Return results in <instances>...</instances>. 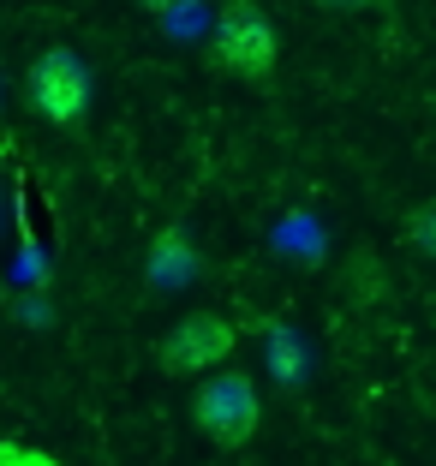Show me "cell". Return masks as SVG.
Listing matches in <instances>:
<instances>
[{
	"mask_svg": "<svg viewBox=\"0 0 436 466\" xmlns=\"http://www.w3.org/2000/svg\"><path fill=\"white\" fill-rule=\"evenodd\" d=\"M191 269H198V258H191L186 228H162L150 239V281H156V288H186Z\"/></svg>",
	"mask_w": 436,
	"mask_h": 466,
	"instance_id": "obj_5",
	"label": "cell"
},
{
	"mask_svg": "<svg viewBox=\"0 0 436 466\" xmlns=\"http://www.w3.org/2000/svg\"><path fill=\"white\" fill-rule=\"evenodd\" d=\"M137 6H150V13H174V6H186V0H137Z\"/></svg>",
	"mask_w": 436,
	"mask_h": 466,
	"instance_id": "obj_10",
	"label": "cell"
},
{
	"mask_svg": "<svg viewBox=\"0 0 436 466\" xmlns=\"http://www.w3.org/2000/svg\"><path fill=\"white\" fill-rule=\"evenodd\" d=\"M0 96H6V84H0Z\"/></svg>",
	"mask_w": 436,
	"mask_h": 466,
	"instance_id": "obj_11",
	"label": "cell"
},
{
	"mask_svg": "<svg viewBox=\"0 0 436 466\" xmlns=\"http://www.w3.org/2000/svg\"><path fill=\"white\" fill-rule=\"evenodd\" d=\"M191 425L204 431L216 449H246L263 425V395L246 370H209L191 395Z\"/></svg>",
	"mask_w": 436,
	"mask_h": 466,
	"instance_id": "obj_3",
	"label": "cell"
},
{
	"mask_svg": "<svg viewBox=\"0 0 436 466\" xmlns=\"http://www.w3.org/2000/svg\"><path fill=\"white\" fill-rule=\"evenodd\" d=\"M317 6H329V13H353V6H365V0H317Z\"/></svg>",
	"mask_w": 436,
	"mask_h": 466,
	"instance_id": "obj_9",
	"label": "cell"
},
{
	"mask_svg": "<svg viewBox=\"0 0 436 466\" xmlns=\"http://www.w3.org/2000/svg\"><path fill=\"white\" fill-rule=\"evenodd\" d=\"M233 347H239V335L221 311H186L156 335V365L167 377H198L204 383L209 370H228Z\"/></svg>",
	"mask_w": 436,
	"mask_h": 466,
	"instance_id": "obj_4",
	"label": "cell"
},
{
	"mask_svg": "<svg viewBox=\"0 0 436 466\" xmlns=\"http://www.w3.org/2000/svg\"><path fill=\"white\" fill-rule=\"evenodd\" d=\"M209 60L239 84H269L275 60H281V36H275L269 13L258 0H228L209 30Z\"/></svg>",
	"mask_w": 436,
	"mask_h": 466,
	"instance_id": "obj_1",
	"label": "cell"
},
{
	"mask_svg": "<svg viewBox=\"0 0 436 466\" xmlns=\"http://www.w3.org/2000/svg\"><path fill=\"white\" fill-rule=\"evenodd\" d=\"M269 365L281 383H299L305 377V341L293 329H269Z\"/></svg>",
	"mask_w": 436,
	"mask_h": 466,
	"instance_id": "obj_6",
	"label": "cell"
},
{
	"mask_svg": "<svg viewBox=\"0 0 436 466\" xmlns=\"http://www.w3.org/2000/svg\"><path fill=\"white\" fill-rule=\"evenodd\" d=\"M25 102L48 126L72 132V126H84L90 108H96V72L84 66V55H72V48H42L25 66Z\"/></svg>",
	"mask_w": 436,
	"mask_h": 466,
	"instance_id": "obj_2",
	"label": "cell"
},
{
	"mask_svg": "<svg viewBox=\"0 0 436 466\" xmlns=\"http://www.w3.org/2000/svg\"><path fill=\"white\" fill-rule=\"evenodd\" d=\"M407 246L424 251V258L436 263V204H419V209L407 216Z\"/></svg>",
	"mask_w": 436,
	"mask_h": 466,
	"instance_id": "obj_7",
	"label": "cell"
},
{
	"mask_svg": "<svg viewBox=\"0 0 436 466\" xmlns=\"http://www.w3.org/2000/svg\"><path fill=\"white\" fill-rule=\"evenodd\" d=\"M0 466H60L48 449L36 442H18V437H0Z\"/></svg>",
	"mask_w": 436,
	"mask_h": 466,
	"instance_id": "obj_8",
	"label": "cell"
}]
</instances>
